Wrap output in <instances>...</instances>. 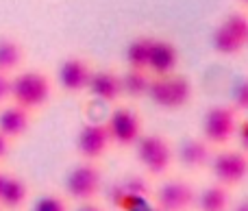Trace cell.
<instances>
[{
  "label": "cell",
  "instance_id": "10",
  "mask_svg": "<svg viewBox=\"0 0 248 211\" xmlns=\"http://www.w3.org/2000/svg\"><path fill=\"white\" fill-rule=\"evenodd\" d=\"M92 76V68L81 57H70L59 65V85L68 94H81L85 91Z\"/></svg>",
  "mask_w": 248,
  "mask_h": 211
},
{
  "label": "cell",
  "instance_id": "26",
  "mask_svg": "<svg viewBox=\"0 0 248 211\" xmlns=\"http://www.w3.org/2000/svg\"><path fill=\"white\" fill-rule=\"evenodd\" d=\"M237 135H240L242 148H244V152L248 155V120H244V122L240 124V129H237Z\"/></svg>",
  "mask_w": 248,
  "mask_h": 211
},
{
  "label": "cell",
  "instance_id": "22",
  "mask_svg": "<svg viewBox=\"0 0 248 211\" xmlns=\"http://www.w3.org/2000/svg\"><path fill=\"white\" fill-rule=\"evenodd\" d=\"M116 185L120 187L124 194H128V196L148 198V194H150V183L146 181L144 177H140V174H128V177H124L122 181H118Z\"/></svg>",
  "mask_w": 248,
  "mask_h": 211
},
{
  "label": "cell",
  "instance_id": "25",
  "mask_svg": "<svg viewBox=\"0 0 248 211\" xmlns=\"http://www.w3.org/2000/svg\"><path fill=\"white\" fill-rule=\"evenodd\" d=\"M9 96H11V76L0 72V103H4Z\"/></svg>",
  "mask_w": 248,
  "mask_h": 211
},
{
  "label": "cell",
  "instance_id": "19",
  "mask_svg": "<svg viewBox=\"0 0 248 211\" xmlns=\"http://www.w3.org/2000/svg\"><path fill=\"white\" fill-rule=\"evenodd\" d=\"M24 50L22 44L13 37H0V72L9 74L16 68H20Z\"/></svg>",
  "mask_w": 248,
  "mask_h": 211
},
{
  "label": "cell",
  "instance_id": "23",
  "mask_svg": "<svg viewBox=\"0 0 248 211\" xmlns=\"http://www.w3.org/2000/svg\"><path fill=\"white\" fill-rule=\"evenodd\" d=\"M33 211H68V205L57 194H44L35 200Z\"/></svg>",
  "mask_w": 248,
  "mask_h": 211
},
{
  "label": "cell",
  "instance_id": "31",
  "mask_svg": "<svg viewBox=\"0 0 248 211\" xmlns=\"http://www.w3.org/2000/svg\"><path fill=\"white\" fill-rule=\"evenodd\" d=\"M140 211H161L157 207V205H155V207H144V209H140Z\"/></svg>",
  "mask_w": 248,
  "mask_h": 211
},
{
  "label": "cell",
  "instance_id": "8",
  "mask_svg": "<svg viewBox=\"0 0 248 211\" xmlns=\"http://www.w3.org/2000/svg\"><path fill=\"white\" fill-rule=\"evenodd\" d=\"M196 203V192L187 181H166L155 194V205L161 211H187Z\"/></svg>",
  "mask_w": 248,
  "mask_h": 211
},
{
  "label": "cell",
  "instance_id": "24",
  "mask_svg": "<svg viewBox=\"0 0 248 211\" xmlns=\"http://www.w3.org/2000/svg\"><path fill=\"white\" fill-rule=\"evenodd\" d=\"M233 107L237 111H248V78H242L233 87Z\"/></svg>",
  "mask_w": 248,
  "mask_h": 211
},
{
  "label": "cell",
  "instance_id": "20",
  "mask_svg": "<svg viewBox=\"0 0 248 211\" xmlns=\"http://www.w3.org/2000/svg\"><path fill=\"white\" fill-rule=\"evenodd\" d=\"M211 46H214V50L222 57H235L246 48L244 44H242L240 39L233 37L222 24H218L214 29V33H211Z\"/></svg>",
  "mask_w": 248,
  "mask_h": 211
},
{
  "label": "cell",
  "instance_id": "3",
  "mask_svg": "<svg viewBox=\"0 0 248 211\" xmlns=\"http://www.w3.org/2000/svg\"><path fill=\"white\" fill-rule=\"evenodd\" d=\"M135 152H137V161L141 164V168L148 174H153V177L166 174L172 166V159H174L170 142L159 133L141 135L135 144Z\"/></svg>",
  "mask_w": 248,
  "mask_h": 211
},
{
  "label": "cell",
  "instance_id": "30",
  "mask_svg": "<svg viewBox=\"0 0 248 211\" xmlns=\"http://www.w3.org/2000/svg\"><path fill=\"white\" fill-rule=\"evenodd\" d=\"M235 211H248V200H242V203L235 207Z\"/></svg>",
  "mask_w": 248,
  "mask_h": 211
},
{
  "label": "cell",
  "instance_id": "4",
  "mask_svg": "<svg viewBox=\"0 0 248 211\" xmlns=\"http://www.w3.org/2000/svg\"><path fill=\"white\" fill-rule=\"evenodd\" d=\"M240 120H237V109L229 105H216L205 113L202 120V139L209 146H224L237 135Z\"/></svg>",
  "mask_w": 248,
  "mask_h": 211
},
{
  "label": "cell",
  "instance_id": "6",
  "mask_svg": "<svg viewBox=\"0 0 248 211\" xmlns=\"http://www.w3.org/2000/svg\"><path fill=\"white\" fill-rule=\"evenodd\" d=\"M211 174L224 187H237L248 177V155L244 151H222L211 159Z\"/></svg>",
  "mask_w": 248,
  "mask_h": 211
},
{
  "label": "cell",
  "instance_id": "12",
  "mask_svg": "<svg viewBox=\"0 0 248 211\" xmlns=\"http://www.w3.org/2000/svg\"><path fill=\"white\" fill-rule=\"evenodd\" d=\"M176 65H179V50L172 42L168 39H155L150 46L148 57V72L153 76H170L174 74Z\"/></svg>",
  "mask_w": 248,
  "mask_h": 211
},
{
  "label": "cell",
  "instance_id": "9",
  "mask_svg": "<svg viewBox=\"0 0 248 211\" xmlns=\"http://www.w3.org/2000/svg\"><path fill=\"white\" fill-rule=\"evenodd\" d=\"M111 146V137L105 122H92L78 131L77 151L85 161H96L105 155Z\"/></svg>",
  "mask_w": 248,
  "mask_h": 211
},
{
  "label": "cell",
  "instance_id": "1",
  "mask_svg": "<svg viewBox=\"0 0 248 211\" xmlns=\"http://www.w3.org/2000/svg\"><path fill=\"white\" fill-rule=\"evenodd\" d=\"M146 96L159 109L176 111V109H183L189 105L194 96V87L192 81L187 76H181V74H170V76H153L150 74Z\"/></svg>",
  "mask_w": 248,
  "mask_h": 211
},
{
  "label": "cell",
  "instance_id": "13",
  "mask_svg": "<svg viewBox=\"0 0 248 211\" xmlns=\"http://www.w3.org/2000/svg\"><path fill=\"white\" fill-rule=\"evenodd\" d=\"M176 159L185 170H201L209 164L211 159V148L205 139L201 137H187L181 142L179 151H176Z\"/></svg>",
  "mask_w": 248,
  "mask_h": 211
},
{
  "label": "cell",
  "instance_id": "29",
  "mask_svg": "<svg viewBox=\"0 0 248 211\" xmlns=\"http://www.w3.org/2000/svg\"><path fill=\"white\" fill-rule=\"evenodd\" d=\"M7 177H9V174L0 170V192H2V187H4V181H7Z\"/></svg>",
  "mask_w": 248,
  "mask_h": 211
},
{
  "label": "cell",
  "instance_id": "17",
  "mask_svg": "<svg viewBox=\"0 0 248 211\" xmlns=\"http://www.w3.org/2000/svg\"><path fill=\"white\" fill-rule=\"evenodd\" d=\"M120 83H122V96L137 100L144 98L148 91V83H150V72L146 70H126L124 74H120Z\"/></svg>",
  "mask_w": 248,
  "mask_h": 211
},
{
  "label": "cell",
  "instance_id": "5",
  "mask_svg": "<svg viewBox=\"0 0 248 211\" xmlns=\"http://www.w3.org/2000/svg\"><path fill=\"white\" fill-rule=\"evenodd\" d=\"M103 190V172L94 161H83L74 166L65 177V192L78 203H90Z\"/></svg>",
  "mask_w": 248,
  "mask_h": 211
},
{
  "label": "cell",
  "instance_id": "14",
  "mask_svg": "<svg viewBox=\"0 0 248 211\" xmlns=\"http://www.w3.org/2000/svg\"><path fill=\"white\" fill-rule=\"evenodd\" d=\"M31 113L20 105H11L0 111V133L9 139H17L29 131Z\"/></svg>",
  "mask_w": 248,
  "mask_h": 211
},
{
  "label": "cell",
  "instance_id": "11",
  "mask_svg": "<svg viewBox=\"0 0 248 211\" xmlns=\"http://www.w3.org/2000/svg\"><path fill=\"white\" fill-rule=\"evenodd\" d=\"M85 91H90L92 98L100 100V103H118L122 96L120 74L113 70H96V72L92 70Z\"/></svg>",
  "mask_w": 248,
  "mask_h": 211
},
{
  "label": "cell",
  "instance_id": "7",
  "mask_svg": "<svg viewBox=\"0 0 248 211\" xmlns=\"http://www.w3.org/2000/svg\"><path fill=\"white\" fill-rule=\"evenodd\" d=\"M105 124H107L111 144L120 148L135 146L137 139L141 137V118L131 107H118Z\"/></svg>",
  "mask_w": 248,
  "mask_h": 211
},
{
  "label": "cell",
  "instance_id": "28",
  "mask_svg": "<svg viewBox=\"0 0 248 211\" xmlns=\"http://www.w3.org/2000/svg\"><path fill=\"white\" fill-rule=\"evenodd\" d=\"M77 211H105V209L98 207L96 203H92V200H90V203H83V207H78Z\"/></svg>",
  "mask_w": 248,
  "mask_h": 211
},
{
  "label": "cell",
  "instance_id": "27",
  "mask_svg": "<svg viewBox=\"0 0 248 211\" xmlns=\"http://www.w3.org/2000/svg\"><path fill=\"white\" fill-rule=\"evenodd\" d=\"M9 142H11V139L4 137V135L0 133V161H2L4 157L9 155V148H11V146H9Z\"/></svg>",
  "mask_w": 248,
  "mask_h": 211
},
{
  "label": "cell",
  "instance_id": "32",
  "mask_svg": "<svg viewBox=\"0 0 248 211\" xmlns=\"http://www.w3.org/2000/svg\"><path fill=\"white\" fill-rule=\"evenodd\" d=\"M240 2H242V4H244V7H246V9H248V0H240Z\"/></svg>",
  "mask_w": 248,
  "mask_h": 211
},
{
  "label": "cell",
  "instance_id": "15",
  "mask_svg": "<svg viewBox=\"0 0 248 211\" xmlns=\"http://www.w3.org/2000/svg\"><path fill=\"white\" fill-rule=\"evenodd\" d=\"M26 198H29V187H26V183L22 181L20 177H11V174H9L7 181H4L2 192H0V205L9 211H16L26 203Z\"/></svg>",
  "mask_w": 248,
  "mask_h": 211
},
{
  "label": "cell",
  "instance_id": "16",
  "mask_svg": "<svg viewBox=\"0 0 248 211\" xmlns=\"http://www.w3.org/2000/svg\"><path fill=\"white\" fill-rule=\"evenodd\" d=\"M231 205V194H229V187L214 183V185L205 187L198 198V209L201 211H227Z\"/></svg>",
  "mask_w": 248,
  "mask_h": 211
},
{
  "label": "cell",
  "instance_id": "21",
  "mask_svg": "<svg viewBox=\"0 0 248 211\" xmlns=\"http://www.w3.org/2000/svg\"><path fill=\"white\" fill-rule=\"evenodd\" d=\"M220 24L229 30L235 39H240L244 46H248V15L242 11H231Z\"/></svg>",
  "mask_w": 248,
  "mask_h": 211
},
{
  "label": "cell",
  "instance_id": "2",
  "mask_svg": "<svg viewBox=\"0 0 248 211\" xmlns=\"http://www.w3.org/2000/svg\"><path fill=\"white\" fill-rule=\"evenodd\" d=\"M52 94V83L44 72L37 70H26L20 72L17 76L11 78V96L13 105H20L26 111L39 109L50 100Z\"/></svg>",
  "mask_w": 248,
  "mask_h": 211
},
{
  "label": "cell",
  "instance_id": "18",
  "mask_svg": "<svg viewBox=\"0 0 248 211\" xmlns=\"http://www.w3.org/2000/svg\"><path fill=\"white\" fill-rule=\"evenodd\" d=\"M150 46H153V37H137L128 44L126 48V68L128 70H146L148 72V57Z\"/></svg>",
  "mask_w": 248,
  "mask_h": 211
}]
</instances>
